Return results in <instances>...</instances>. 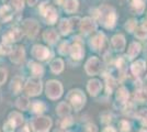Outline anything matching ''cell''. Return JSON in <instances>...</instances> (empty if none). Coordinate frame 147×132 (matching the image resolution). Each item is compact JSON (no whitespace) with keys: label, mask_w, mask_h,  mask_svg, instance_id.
Here are the masks:
<instances>
[{"label":"cell","mask_w":147,"mask_h":132,"mask_svg":"<svg viewBox=\"0 0 147 132\" xmlns=\"http://www.w3.org/2000/svg\"><path fill=\"white\" fill-rule=\"evenodd\" d=\"M99 19L101 21V23L108 28L111 29L115 25V21H117V13L115 10L110 6L103 5L99 8Z\"/></svg>","instance_id":"6da1fadb"},{"label":"cell","mask_w":147,"mask_h":132,"mask_svg":"<svg viewBox=\"0 0 147 132\" xmlns=\"http://www.w3.org/2000/svg\"><path fill=\"white\" fill-rule=\"evenodd\" d=\"M67 99L70 101L71 106L77 111L81 110V108L86 104V96L79 89H74L71 91H69V94L67 95Z\"/></svg>","instance_id":"7a4b0ae2"},{"label":"cell","mask_w":147,"mask_h":132,"mask_svg":"<svg viewBox=\"0 0 147 132\" xmlns=\"http://www.w3.org/2000/svg\"><path fill=\"white\" fill-rule=\"evenodd\" d=\"M52 127L49 117H38L32 121V129L34 132H49Z\"/></svg>","instance_id":"3957f363"},{"label":"cell","mask_w":147,"mask_h":132,"mask_svg":"<svg viewBox=\"0 0 147 132\" xmlns=\"http://www.w3.org/2000/svg\"><path fill=\"white\" fill-rule=\"evenodd\" d=\"M63 94V86L57 81H49L46 83V96L49 99H57Z\"/></svg>","instance_id":"277c9868"},{"label":"cell","mask_w":147,"mask_h":132,"mask_svg":"<svg viewBox=\"0 0 147 132\" xmlns=\"http://www.w3.org/2000/svg\"><path fill=\"white\" fill-rule=\"evenodd\" d=\"M24 90L29 96H36L42 91V83L36 77L31 78L25 84Z\"/></svg>","instance_id":"5b68a950"},{"label":"cell","mask_w":147,"mask_h":132,"mask_svg":"<svg viewBox=\"0 0 147 132\" xmlns=\"http://www.w3.org/2000/svg\"><path fill=\"white\" fill-rule=\"evenodd\" d=\"M101 68V63L97 57H90L86 63V72L88 75H97Z\"/></svg>","instance_id":"8992f818"},{"label":"cell","mask_w":147,"mask_h":132,"mask_svg":"<svg viewBox=\"0 0 147 132\" xmlns=\"http://www.w3.org/2000/svg\"><path fill=\"white\" fill-rule=\"evenodd\" d=\"M32 55L40 61H45V60L49 58L51 52L47 47H45L43 45H35L32 49Z\"/></svg>","instance_id":"52a82bcc"},{"label":"cell","mask_w":147,"mask_h":132,"mask_svg":"<svg viewBox=\"0 0 147 132\" xmlns=\"http://www.w3.org/2000/svg\"><path fill=\"white\" fill-rule=\"evenodd\" d=\"M23 29H24V32L28 34L29 38H34L38 32V24L35 20L28 19L25 20L24 23H23Z\"/></svg>","instance_id":"ba28073f"},{"label":"cell","mask_w":147,"mask_h":132,"mask_svg":"<svg viewBox=\"0 0 147 132\" xmlns=\"http://www.w3.org/2000/svg\"><path fill=\"white\" fill-rule=\"evenodd\" d=\"M96 23L94 21L90 18H85V19L81 20L80 22V30L82 33H90L96 30Z\"/></svg>","instance_id":"9c48e42d"},{"label":"cell","mask_w":147,"mask_h":132,"mask_svg":"<svg viewBox=\"0 0 147 132\" xmlns=\"http://www.w3.org/2000/svg\"><path fill=\"white\" fill-rule=\"evenodd\" d=\"M21 37H22V31L19 29H13L3 35V42L7 44L10 42H14V41H19Z\"/></svg>","instance_id":"30bf717a"},{"label":"cell","mask_w":147,"mask_h":132,"mask_svg":"<svg viewBox=\"0 0 147 132\" xmlns=\"http://www.w3.org/2000/svg\"><path fill=\"white\" fill-rule=\"evenodd\" d=\"M112 46L115 51L119 52H122L125 49V39L122 34H117L112 38Z\"/></svg>","instance_id":"8fae6325"},{"label":"cell","mask_w":147,"mask_h":132,"mask_svg":"<svg viewBox=\"0 0 147 132\" xmlns=\"http://www.w3.org/2000/svg\"><path fill=\"white\" fill-rule=\"evenodd\" d=\"M25 57V52H24V49L23 47H21V46H19V47H16L14 50L11 52V57H10V60L12 61L13 63H21L23 60H24Z\"/></svg>","instance_id":"7c38bea8"},{"label":"cell","mask_w":147,"mask_h":132,"mask_svg":"<svg viewBox=\"0 0 147 132\" xmlns=\"http://www.w3.org/2000/svg\"><path fill=\"white\" fill-rule=\"evenodd\" d=\"M129 2L134 12H136L137 14L143 13L145 9V5H146V0H129Z\"/></svg>","instance_id":"4fadbf2b"},{"label":"cell","mask_w":147,"mask_h":132,"mask_svg":"<svg viewBox=\"0 0 147 132\" xmlns=\"http://www.w3.org/2000/svg\"><path fill=\"white\" fill-rule=\"evenodd\" d=\"M29 68H30L32 75L36 78L42 77L44 74V68L41 64L36 63V62H30L29 63Z\"/></svg>","instance_id":"5bb4252c"},{"label":"cell","mask_w":147,"mask_h":132,"mask_svg":"<svg viewBox=\"0 0 147 132\" xmlns=\"http://www.w3.org/2000/svg\"><path fill=\"white\" fill-rule=\"evenodd\" d=\"M70 54L73 56L74 60H80L82 58L85 52H84V49L81 46L80 43H74L71 46H70Z\"/></svg>","instance_id":"9a60e30c"},{"label":"cell","mask_w":147,"mask_h":132,"mask_svg":"<svg viewBox=\"0 0 147 132\" xmlns=\"http://www.w3.org/2000/svg\"><path fill=\"white\" fill-rule=\"evenodd\" d=\"M104 40H105V39H104L103 34H102V33H98L96 37H93V38L91 39L90 45H91V47L94 51H99L103 46Z\"/></svg>","instance_id":"2e32d148"},{"label":"cell","mask_w":147,"mask_h":132,"mask_svg":"<svg viewBox=\"0 0 147 132\" xmlns=\"http://www.w3.org/2000/svg\"><path fill=\"white\" fill-rule=\"evenodd\" d=\"M101 83L99 82L98 79H92V81H90V82L88 83V86H87V88H88V91L90 93V95L91 96H97V95L99 94V91L101 90Z\"/></svg>","instance_id":"e0dca14e"},{"label":"cell","mask_w":147,"mask_h":132,"mask_svg":"<svg viewBox=\"0 0 147 132\" xmlns=\"http://www.w3.org/2000/svg\"><path fill=\"white\" fill-rule=\"evenodd\" d=\"M145 69H146V64H145L144 61H142V60L136 61V62L133 63V65H132V73H133L135 76L142 75V74L145 72Z\"/></svg>","instance_id":"ac0fdd59"},{"label":"cell","mask_w":147,"mask_h":132,"mask_svg":"<svg viewBox=\"0 0 147 132\" xmlns=\"http://www.w3.org/2000/svg\"><path fill=\"white\" fill-rule=\"evenodd\" d=\"M44 16L46 17V21L49 24H54L57 20V12H56L55 8L53 7H49L44 13Z\"/></svg>","instance_id":"d6986e66"},{"label":"cell","mask_w":147,"mask_h":132,"mask_svg":"<svg viewBox=\"0 0 147 132\" xmlns=\"http://www.w3.org/2000/svg\"><path fill=\"white\" fill-rule=\"evenodd\" d=\"M43 39L49 44H54L58 40V34L55 32V30H46L43 33Z\"/></svg>","instance_id":"ffe728a7"},{"label":"cell","mask_w":147,"mask_h":132,"mask_svg":"<svg viewBox=\"0 0 147 132\" xmlns=\"http://www.w3.org/2000/svg\"><path fill=\"white\" fill-rule=\"evenodd\" d=\"M141 52V45L140 43H136V42H133V43L129 44V47L127 50V56L129 58H134L138 55V53Z\"/></svg>","instance_id":"44dd1931"},{"label":"cell","mask_w":147,"mask_h":132,"mask_svg":"<svg viewBox=\"0 0 147 132\" xmlns=\"http://www.w3.org/2000/svg\"><path fill=\"white\" fill-rule=\"evenodd\" d=\"M23 87V81L21 77H14V79L11 83V89H12V93L13 94H19L21 91V89Z\"/></svg>","instance_id":"7402d4cb"},{"label":"cell","mask_w":147,"mask_h":132,"mask_svg":"<svg viewBox=\"0 0 147 132\" xmlns=\"http://www.w3.org/2000/svg\"><path fill=\"white\" fill-rule=\"evenodd\" d=\"M64 9L68 13L75 12L78 9V0H66L64 2Z\"/></svg>","instance_id":"603a6c76"},{"label":"cell","mask_w":147,"mask_h":132,"mask_svg":"<svg viewBox=\"0 0 147 132\" xmlns=\"http://www.w3.org/2000/svg\"><path fill=\"white\" fill-rule=\"evenodd\" d=\"M51 69H52V72L55 73V74L61 73V70L64 69V62L61 61V58H56V60H54V61L51 63Z\"/></svg>","instance_id":"cb8c5ba5"},{"label":"cell","mask_w":147,"mask_h":132,"mask_svg":"<svg viewBox=\"0 0 147 132\" xmlns=\"http://www.w3.org/2000/svg\"><path fill=\"white\" fill-rule=\"evenodd\" d=\"M58 28H59V31H61V33L63 34V35L68 34V33L70 32V30L73 29V28H71V24H70V21H69V20H66V19L61 20Z\"/></svg>","instance_id":"d4e9b609"},{"label":"cell","mask_w":147,"mask_h":132,"mask_svg":"<svg viewBox=\"0 0 147 132\" xmlns=\"http://www.w3.org/2000/svg\"><path fill=\"white\" fill-rule=\"evenodd\" d=\"M8 120H10L14 126L18 127L23 122V117H22V114H21V113L14 111V112H11L10 114H9V119Z\"/></svg>","instance_id":"484cf974"},{"label":"cell","mask_w":147,"mask_h":132,"mask_svg":"<svg viewBox=\"0 0 147 132\" xmlns=\"http://www.w3.org/2000/svg\"><path fill=\"white\" fill-rule=\"evenodd\" d=\"M117 99L120 102H126V100L129 99V91L125 87L119 88V90L117 91Z\"/></svg>","instance_id":"4316f807"},{"label":"cell","mask_w":147,"mask_h":132,"mask_svg":"<svg viewBox=\"0 0 147 132\" xmlns=\"http://www.w3.org/2000/svg\"><path fill=\"white\" fill-rule=\"evenodd\" d=\"M70 113V107L66 102H61L57 107V114L61 117H66Z\"/></svg>","instance_id":"83f0119b"},{"label":"cell","mask_w":147,"mask_h":132,"mask_svg":"<svg viewBox=\"0 0 147 132\" xmlns=\"http://www.w3.org/2000/svg\"><path fill=\"white\" fill-rule=\"evenodd\" d=\"M12 17V13H11V10L8 6H2L0 8V18L3 21H8V20L11 19Z\"/></svg>","instance_id":"f1b7e54d"},{"label":"cell","mask_w":147,"mask_h":132,"mask_svg":"<svg viewBox=\"0 0 147 132\" xmlns=\"http://www.w3.org/2000/svg\"><path fill=\"white\" fill-rule=\"evenodd\" d=\"M135 37L138 39H145L147 37V28L145 25L136 26L135 29Z\"/></svg>","instance_id":"f546056e"},{"label":"cell","mask_w":147,"mask_h":132,"mask_svg":"<svg viewBox=\"0 0 147 132\" xmlns=\"http://www.w3.org/2000/svg\"><path fill=\"white\" fill-rule=\"evenodd\" d=\"M32 109L35 113H42L46 109V106L42 101H35L32 104Z\"/></svg>","instance_id":"4dcf8cb0"},{"label":"cell","mask_w":147,"mask_h":132,"mask_svg":"<svg viewBox=\"0 0 147 132\" xmlns=\"http://www.w3.org/2000/svg\"><path fill=\"white\" fill-rule=\"evenodd\" d=\"M29 106H30V101L28 100V98H25V97H20L17 100V107L19 109L25 110V109H28Z\"/></svg>","instance_id":"1f68e13d"},{"label":"cell","mask_w":147,"mask_h":132,"mask_svg":"<svg viewBox=\"0 0 147 132\" xmlns=\"http://www.w3.org/2000/svg\"><path fill=\"white\" fill-rule=\"evenodd\" d=\"M69 51H70L69 44H68L67 42H63V43L61 44V46H59V53H61V55H66Z\"/></svg>","instance_id":"d6a6232c"},{"label":"cell","mask_w":147,"mask_h":132,"mask_svg":"<svg viewBox=\"0 0 147 132\" xmlns=\"http://www.w3.org/2000/svg\"><path fill=\"white\" fill-rule=\"evenodd\" d=\"M137 117L141 119L143 123L147 125V109H142L141 111L137 112Z\"/></svg>","instance_id":"836d02e7"},{"label":"cell","mask_w":147,"mask_h":132,"mask_svg":"<svg viewBox=\"0 0 147 132\" xmlns=\"http://www.w3.org/2000/svg\"><path fill=\"white\" fill-rule=\"evenodd\" d=\"M125 28L127 29V31L129 32L135 31V29H136V21L133 19L129 20V21L126 22V24H125Z\"/></svg>","instance_id":"e575fe53"},{"label":"cell","mask_w":147,"mask_h":132,"mask_svg":"<svg viewBox=\"0 0 147 132\" xmlns=\"http://www.w3.org/2000/svg\"><path fill=\"white\" fill-rule=\"evenodd\" d=\"M107 86H108V94H111L112 90H113V87L115 86V81L112 78V77H108L107 78Z\"/></svg>","instance_id":"d590c367"},{"label":"cell","mask_w":147,"mask_h":132,"mask_svg":"<svg viewBox=\"0 0 147 132\" xmlns=\"http://www.w3.org/2000/svg\"><path fill=\"white\" fill-rule=\"evenodd\" d=\"M12 2V6L17 9V10H21L23 9V6H24V0H11Z\"/></svg>","instance_id":"8d00e7d4"},{"label":"cell","mask_w":147,"mask_h":132,"mask_svg":"<svg viewBox=\"0 0 147 132\" xmlns=\"http://www.w3.org/2000/svg\"><path fill=\"white\" fill-rule=\"evenodd\" d=\"M14 128H16V126L13 125L10 120H8L6 123H5V128H3V129H5V131L6 132H13Z\"/></svg>","instance_id":"74e56055"},{"label":"cell","mask_w":147,"mask_h":132,"mask_svg":"<svg viewBox=\"0 0 147 132\" xmlns=\"http://www.w3.org/2000/svg\"><path fill=\"white\" fill-rule=\"evenodd\" d=\"M82 132H98V129H97V127L94 126V125H92V123H88L87 126H85L84 131Z\"/></svg>","instance_id":"f35d334b"},{"label":"cell","mask_w":147,"mask_h":132,"mask_svg":"<svg viewBox=\"0 0 147 132\" xmlns=\"http://www.w3.org/2000/svg\"><path fill=\"white\" fill-rule=\"evenodd\" d=\"M7 81V70L0 68V85H2Z\"/></svg>","instance_id":"ab89813d"},{"label":"cell","mask_w":147,"mask_h":132,"mask_svg":"<svg viewBox=\"0 0 147 132\" xmlns=\"http://www.w3.org/2000/svg\"><path fill=\"white\" fill-rule=\"evenodd\" d=\"M10 52H12L11 49H10V46H8V45H0V53H2V54H8V53H10Z\"/></svg>","instance_id":"60d3db41"},{"label":"cell","mask_w":147,"mask_h":132,"mask_svg":"<svg viewBox=\"0 0 147 132\" xmlns=\"http://www.w3.org/2000/svg\"><path fill=\"white\" fill-rule=\"evenodd\" d=\"M69 21H70L71 28H74V26L76 28V26H77V24H78V23H80V22H79L80 19H79V18H77V17H76V18H71V19L69 20Z\"/></svg>","instance_id":"b9f144b4"},{"label":"cell","mask_w":147,"mask_h":132,"mask_svg":"<svg viewBox=\"0 0 147 132\" xmlns=\"http://www.w3.org/2000/svg\"><path fill=\"white\" fill-rule=\"evenodd\" d=\"M71 121H73V120H71V118H70V117H69V118H65V119H64V121H63V123H61V127H63V128L68 127L70 123H71Z\"/></svg>","instance_id":"7bdbcfd3"},{"label":"cell","mask_w":147,"mask_h":132,"mask_svg":"<svg viewBox=\"0 0 147 132\" xmlns=\"http://www.w3.org/2000/svg\"><path fill=\"white\" fill-rule=\"evenodd\" d=\"M124 65H125V63H124V61H123L122 58L117 61V67L120 69H123V66H124Z\"/></svg>","instance_id":"ee69618b"},{"label":"cell","mask_w":147,"mask_h":132,"mask_svg":"<svg viewBox=\"0 0 147 132\" xmlns=\"http://www.w3.org/2000/svg\"><path fill=\"white\" fill-rule=\"evenodd\" d=\"M103 132H117V130L114 128H112V127H107L103 130Z\"/></svg>","instance_id":"f6af8a7d"},{"label":"cell","mask_w":147,"mask_h":132,"mask_svg":"<svg viewBox=\"0 0 147 132\" xmlns=\"http://www.w3.org/2000/svg\"><path fill=\"white\" fill-rule=\"evenodd\" d=\"M36 2H37V0H28V3H29V6L30 7L34 6Z\"/></svg>","instance_id":"bcb514c9"},{"label":"cell","mask_w":147,"mask_h":132,"mask_svg":"<svg viewBox=\"0 0 147 132\" xmlns=\"http://www.w3.org/2000/svg\"><path fill=\"white\" fill-rule=\"evenodd\" d=\"M19 132H30V130H29V127L25 126L24 128H22V129H21Z\"/></svg>","instance_id":"7dc6e473"},{"label":"cell","mask_w":147,"mask_h":132,"mask_svg":"<svg viewBox=\"0 0 147 132\" xmlns=\"http://www.w3.org/2000/svg\"><path fill=\"white\" fill-rule=\"evenodd\" d=\"M55 132H63V131H61V130H56Z\"/></svg>","instance_id":"c3c4849f"},{"label":"cell","mask_w":147,"mask_h":132,"mask_svg":"<svg viewBox=\"0 0 147 132\" xmlns=\"http://www.w3.org/2000/svg\"><path fill=\"white\" fill-rule=\"evenodd\" d=\"M141 132H147V131H145V130H142V131Z\"/></svg>","instance_id":"681fc988"},{"label":"cell","mask_w":147,"mask_h":132,"mask_svg":"<svg viewBox=\"0 0 147 132\" xmlns=\"http://www.w3.org/2000/svg\"><path fill=\"white\" fill-rule=\"evenodd\" d=\"M146 95H147V88H146Z\"/></svg>","instance_id":"f907efd6"}]
</instances>
